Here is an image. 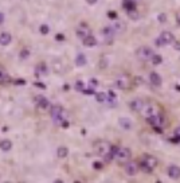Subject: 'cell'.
Returning <instances> with one entry per match:
<instances>
[{
	"label": "cell",
	"mask_w": 180,
	"mask_h": 183,
	"mask_svg": "<svg viewBox=\"0 0 180 183\" xmlns=\"http://www.w3.org/2000/svg\"><path fill=\"white\" fill-rule=\"evenodd\" d=\"M145 120H146V123H148L151 127H152L155 131L159 132V133L163 132V128H164L165 124H167V119H165V116L163 115L161 112L159 113V115L152 116V117H148V119H145Z\"/></svg>",
	"instance_id": "1"
},
{
	"label": "cell",
	"mask_w": 180,
	"mask_h": 183,
	"mask_svg": "<svg viewBox=\"0 0 180 183\" xmlns=\"http://www.w3.org/2000/svg\"><path fill=\"white\" fill-rule=\"evenodd\" d=\"M94 151L102 158H106L109 153H112V144L106 140H98L94 143Z\"/></svg>",
	"instance_id": "2"
},
{
	"label": "cell",
	"mask_w": 180,
	"mask_h": 183,
	"mask_svg": "<svg viewBox=\"0 0 180 183\" xmlns=\"http://www.w3.org/2000/svg\"><path fill=\"white\" fill-rule=\"evenodd\" d=\"M114 159H116L117 163L120 164H125L128 163L129 160H132V152H130L129 148L125 147H118L116 155H114Z\"/></svg>",
	"instance_id": "3"
},
{
	"label": "cell",
	"mask_w": 180,
	"mask_h": 183,
	"mask_svg": "<svg viewBox=\"0 0 180 183\" xmlns=\"http://www.w3.org/2000/svg\"><path fill=\"white\" fill-rule=\"evenodd\" d=\"M153 50L151 47H146V46H142V47H138L136 50V57L142 62H145V61H151V58L153 57Z\"/></svg>",
	"instance_id": "4"
},
{
	"label": "cell",
	"mask_w": 180,
	"mask_h": 183,
	"mask_svg": "<svg viewBox=\"0 0 180 183\" xmlns=\"http://www.w3.org/2000/svg\"><path fill=\"white\" fill-rule=\"evenodd\" d=\"M142 116L145 117V119H148V117H152V116H156L160 113V108H159V105L153 104V103H148L144 105V108H142Z\"/></svg>",
	"instance_id": "5"
},
{
	"label": "cell",
	"mask_w": 180,
	"mask_h": 183,
	"mask_svg": "<svg viewBox=\"0 0 180 183\" xmlns=\"http://www.w3.org/2000/svg\"><path fill=\"white\" fill-rule=\"evenodd\" d=\"M124 170H125V174L129 176H133L136 175L138 172V170H140V164L137 163V162H133V160H129L128 163L124 164Z\"/></svg>",
	"instance_id": "6"
},
{
	"label": "cell",
	"mask_w": 180,
	"mask_h": 183,
	"mask_svg": "<svg viewBox=\"0 0 180 183\" xmlns=\"http://www.w3.org/2000/svg\"><path fill=\"white\" fill-rule=\"evenodd\" d=\"M101 34L106 39V43L110 44L113 42V38H114V35H116V31H114L113 26H106V27H104L101 30Z\"/></svg>",
	"instance_id": "7"
},
{
	"label": "cell",
	"mask_w": 180,
	"mask_h": 183,
	"mask_svg": "<svg viewBox=\"0 0 180 183\" xmlns=\"http://www.w3.org/2000/svg\"><path fill=\"white\" fill-rule=\"evenodd\" d=\"M114 86L117 89H129L130 88V80L126 75H121L114 80Z\"/></svg>",
	"instance_id": "8"
},
{
	"label": "cell",
	"mask_w": 180,
	"mask_h": 183,
	"mask_svg": "<svg viewBox=\"0 0 180 183\" xmlns=\"http://www.w3.org/2000/svg\"><path fill=\"white\" fill-rule=\"evenodd\" d=\"M34 103H35V105H36V107H38L39 109H47V108H50V101H48L46 97L42 96V94L35 96Z\"/></svg>",
	"instance_id": "9"
},
{
	"label": "cell",
	"mask_w": 180,
	"mask_h": 183,
	"mask_svg": "<svg viewBox=\"0 0 180 183\" xmlns=\"http://www.w3.org/2000/svg\"><path fill=\"white\" fill-rule=\"evenodd\" d=\"M141 163H144L145 166H148L149 168H152V170H155V167L157 166V158H155L153 155H144L141 158Z\"/></svg>",
	"instance_id": "10"
},
{
	"label": "cell",
	"mask_w": 180,
	"mask_h": 183,
	"mask_svg": "<svg viewBox=\"0 0 180 183\" xmlns=\"http://www.w3.org/2000/svg\"><path fill=\"white\" fill-rule=\"evenodd\" d=\"M160 38L163 40V43H164V46L165 44H173L176 42V38H175V35L171 31H163L160 34Z\"/></svg>",
	"instance_id": "11"
},
{
	"label": "cell",
	"mask_w": 180,
	"mask_h": 183,
	"mask_svg": "<svg viewBox=\"0 0 180 183\" xmlns=\"http://www.w3.org/2000/svg\"><path fill=\"white\" fill-rule=\"evenodd\" d=\"M144 105H145V103L141 98H134L129 103V107L133 112H141L142 108H144Z\"/></svg>",
	"instance_id": "12"
},
{
	"label": "cell",
	"mask_w": 180,
	"mask_h": 183,
	"mask_svg": "<svg viewBox=\"0 0 180 183\" xmlns=\"http://www.w3.org/2000/svg\"><path fill=\"white\" fill-rule=\"evenodd\" d=\"M167 172H168V176L171 179H179L180 178V167L179 166H175V164H171L168 166V170H167Z\"/></svg>",
	"instance_id": "13"
},
{
	"label": "cell",
	"mask_w": 180,
	"mask_h": 183,
	"mask_svg": "<svg viewBox=\"0 0 180 183\" xmlns=\"http://www.w3.org/2000/svg\"><path fill=\"white\" fill-rule=\"evenodd\" d=\"M118 125L125 129V131H130V129L133 128V121L129 119V117H120L118 119Z\"/></svg>",
	"instance_id": "14"
},
{
	"label": "cell",
	"mask_w": 180,
	"mask_h": 183,
	"mask_svg": "<svg viewBox=\"0 0 180 183\" xmlns=\"http://www.w3.org/2000/svg\"><path fill=\"white\" fill-rule=\"evenodd\" d=\"M75 34H77V38L81 39V40H83L85 38H88V36L90 35V28H88L86 26H81L77 28V31H75Z\"/></svg>",
	"instance_id": "15"
},
{
	"label": "cell",
	"mask_w": 180,
	"mask_h": 183,
	"mask_svg": "<svg viewBox=\"0 0 180 183\" xmlns=\"http://www.w3.org/2000/svg\"><path fill=\"white\" fill-rule=\"evenodd\" d=\"M149 82L153 85V86H161V84H163V78H161V75L159 74V73L156 71H152L149 74Z\"/></svg>",
	"instance_id": "16"
},
{
	"label": "cell",
	"mask_w": 180,
	"mask_h": 183,
	"mask_svg": "<svg viewBox=\"0 0 180 183\" xmlns=\"http://www.w3.org/2000/svg\"><path fill=\"white\" fill-rule=\"evenodd\" d=\"M48 74V67L44 62H40L39 65H36L35 67V75L40 77V75H47Z\"/></svg>",
	"instance_id": "17"
},
{
	"label": "cell",
	"mask_w": 180,
	"mask_h": 183,
	"mask_svg": "<svg viewBox=\"0 0 180 183\" xmlns=\"http://www.w3.org/2000/svg\"><path fill=\"white\" fill-rule=\"evenodd\" d=\"M63 113V108L61 107V105H51L50 107V116H51V119L52 120H55L56 117H59Z\"/></svg>",
	"instance_id": "18"
},
{
	"label": "cell",
	"mask_w": 180,
	"mask_h": 183,
	"mask_svg": "<svg viewBox=\"0 0 180 183\" xmlns=\"http://www.w3.org/2000/svg\"><path fill=\"white\" fill-rule=\"evenodd\" d=\"M11 40H12V36L10 32L3 31L2 35H0V43H2V46H8L11 43Z\"/></svg>",
	"instance_id": "19"
},
{
	"label": "cell",
	"mask_w": 180,
	"mask_h": 183,
	"mask_svg": "<svg viewBox=\"0 0 180 183\" xmlns=\"http://www.w3.org/2000/svg\"><path fill=\"white\" fill-rule=\"evenodd\" d=\"M86 63H88V58H86V55L82 54V53H79V54L75 57V65H77L78 67H82V66H85Z\"/></svg>",
	"instance_id": "20"
},
{
	"label": "cell",
	"mask_w": 180,
	"mask_h": 183,
	"mask_svg": "<svg viewBox=\"0 0 180 183\" xmlns=\"http://www.w3.org/2000/svg\"><path fill=\"white\" fill-rule=\"evenodd\" d=\"M82 43H83L85 47H94V46L97 44V39H96V36L89 35L88 38H85V39L82 40Z\"/></svg>",
	"instance_id": "21"
},
{
	"label": "cell",
	"mask_w": 180,
	"mask_h": 183,
	"mask_svg": "<svg viewBox=\"0 0 180 183\" xmlns=\"http://www.w3.org/2000/svg\"><path fill=\"white\" fill-rule=\"evenodd\" d=\"M122 7H124L125 11L136 10V2L134 0H122Z\"/></svg>",
	"instance_id": "22"
},
{
	"label": "cell",
	"mask_w": 180,
	"mask_h": 183,
	"mask_svg": "<svg viewBox=\"0 0 180 183\" xmlns=\"http://www.w3.org/2000/svg\"><path fill=\"white\" fill-rule=\"evenodd\" d=\"M56 155H58L59 159H65V158H67V155H69L67 147H65V145H61V147H58V149H56Z\"/></svg>",
	"instance_id": "23"
},
{
	"label": "cell",
	"mask_w": 180,
	"mask_h": 183,
	"mask_svg": "<svg viewBox=\"0 0 180 183\" xmlns=\"http://www.w3.org/2000/svg\"><path fill=\"white\" fill-rule=\"evenodd\" d=\"M0 148H2V151H4V152L10 151V149L12 148V141L8 140V139L2 140V143H0Z\"/></svg>",
	"instance_id": "24"
},
{
	"label": "cell",
	"mask_w": 180,
	"mask_h": 183,
	"mask_svg": "<svg viewBox=\"0 0 180 183\" xmlns=\"http://www.w3.org/2000/svg\"><path fill=\"white\" fill-rule=\"evenodd\" d=\"M94 97H96L97 103H102V104H104L105 101H108V93H104V92H97Z\"/></svg>",
	"instance_id": "25"
},
{
	"label": "cell",
	"mask_w": 180,
	"mask_h": 183,
	"mask_svg": "<svg viewBox=\"0 0 180 183\" xmlns=\"http://www.w3.org/2000/svg\"><path fill=\"white\" fill-rule=\"evenodd\" d=\"M0 81H2V84H8V82H11V77L8 75V73L6 71V69H4L2 66V78H0Z\"/></svg>",
	"instance_id": "26"
},
{
	"label": "cell",
	"mask_w": 180,
	"mask_h": 183,
	"mask_svg": "<svg viewBox=\"0 0 180 183\" xmlns=\"http://www.w3.org/2000/svg\"><path fill=\"white\" fill-rule=\"evenodd\" d=\"M28 57H30V50H28V48H22L19 53V58L24 61V59H27Z\"/></svg>",
	"instance_id": "27"
},
{
	"label": "cell",
	"mask_w": 180,
	"mask_h": 183,
	"mask_svg": "<svg viewBox=\"0 0 180 183\" xmlns=\"http://www.w3.org/2000/svg\"><path fill=\"white\" fill-rule=\"evenodd\" d=\"M151 62L153 65H160L163 62V57L160 54H153V57L151 58Z\"/></svg>",
	"instance_id": "28"
},
{
	"label": "cell",
	"mask_w": 180,
	"mask_h": 183,
	"mask_svg": "<svg viewBox=\"0 0 180 183\" xmlns=\"http://www.w3.org/2000/svg\"><path fill=\"white\" fill-rule=\"evenodd\" d=\"M74 89L77 92H82L83 89H85V82L83 81H81V80H78V81H75V85H74Z\"/></svg>",
	"instance_id": "29"
},
{
	"label": "cell",
	"mask_w": 180,
	"mask_h": 183,
	"mask_svg": "<svg viewBox=\"0 0 180 183\" xmlns=\"http://www.w3.org/2000/svg\"><path fill=\"white\" fill-rule=\"evenodd\" d=\"M126 15H128V18H130L132 20L138 19V12H137V10H130V11H126Z\"/></svg>",
	"instance_id": "30"
},
{
	"label": "cell",
	"mask_w": 180,
	"mask_h": 183,
	"mask_svg": "<svg viewBox=\"0 0 180 183\" xmlns=\"http://www.w3.org/2000/svg\"><path fill=\"white\" fill-rule=\"evenodd\" d=\"M39 32L42 35H47L48 32H50V27H48L47 24H40L39 26Z\"/></svg>",
	"instance_id": "31"
},
{
	"label": "cell",
	"mask_w": 180,
	"mask_h": 183,
	"mask_svg": "<svg viewBox=\"0 0 180 183\" xmlns=\"http://www.w3.org/2000/svg\"><path fill=\"white\" fill-rule=\"evenodd\" d=\"M113 28H114V31H116V34H117V32H121L125 27H124V24H122L121 22H116L113 24Z\"/></svg>",
	"instance_id": "32"
},
{
	"label": "cell",
	"mask_w": 180,
	"mask_h": 183,
	"mask_svg": "<svg viewBox=\"0 0 180 183\" xmlns=\"http://www.w3.org/2000/svg\"><path fill=\"white\" fill-rule=\"evenodd\" d=\"M108 101L110 104H116V93H114L113 90H109L108 92Z\"/></svg>",
	"instance_id": "33"
},
{
	"label": "cell",
	"mask_w": 180,
	"mask_h": 183,
	"mask_svg": "<svg viewBox=\"0 0 180 183\" xmlns=\"http://www.w3.org/2000/svg\"><path fill=\"white\" fill-rule=\"evenodd\" d=\"M81 93H82V94H86V96H96V90H94V88H92V86H90L89 89H83V90L82 92H81Z\"/></svg>",
	"instance_id": "34"
},
{
	"label": "cell",
	"mask_w": 180,
	"mask_h": 183,
	"mask_svg": "<svg viewBox=\"0 0 180 183\" xmlns=\"http://www.w3.org/2000/svg\"><path fill=\"white\" fill-rule=\"evenodd\" d=\"M93 168L100 171V170L104 168V163H102V162H93Z\"/></svg>",
	"instance_id": "35"
},
{
	"label": "cell",
	"mask_w": 180,
	"mask_h": 183,
	"mask_svg": "<svg viewBox=\"0 0 180 183\" xmlns=\"http://www.w3.org/2000/svg\"><path fill=\"white\" fill-rule=\"evenodd\" d=\"M34 86H35V88L42 89V90H46V89H47L46 85H44L43 82H40V81H35V82H34Z\"/></svg>",
	"instance_id": "36"
},
{
	"label": "cell",
	"mask_w": 180,
	"mask_h": 183,
	"mask_svg": "<svg viewBox=\"0 0 180 183\" xmlns=\"http://www.w3.org/2000/svg\"><path fill=\"white\" fill-rule=\"evenodd\" d=\"M14 84L16 85V86H18V85H19V86H24V85L27 84V81H26V80H23V78H18V80H15V81H14Z\"/></svg>",
	"instance_id": "37"
},
{
	"label": "cell",
	"mask_w": 180,
	"mask_h": 183,
	"mask_svg": "<svg viewBox=\"0 0 180 183\" xmlns=\"http://www.w3.org/2000/svg\"><path fill=\"white\" fill-rule=\"evenodd\" d=\"M117 12L116 11H109L108 12V18L109 19H112V20H117Z\"/></svg>",
	"instance_id": "38"
},
{
	"label": "cell",
	"mask_w": 180,
	"mask_h": 183,
	"mask_svg": "<svg viewBox=\"0 0 180 183\" xmlns=\"http://www.w3.org/2000/svg\"><path fill=\"white\" fill-rule=\"evenodd\" d=\"M157 20H159L160 23H165V22H167V15H165V14H159V15H157Z\"/></svg>",
	"instance_id": "39"
},
{
	"label": "cell",
	"mask_w": 180,
	"mask_h": 183,
	"mask_svg": "<svg viewBox=\"0 0 180 183\" xmlns=\"http://www.w3.org/2000/svg\"><path fill=\"white\" fill-rule=\"evenodd\" d=\"M89 85L92 88H97L98 85H100V82H98V81L96 80V78H90V81H89Z\"/></svg>",
	"instance_id": "40"
},
{
	"label": "cell",
	"mask_w": 180,
	"mask_h": 183,
	"mask_svg": "<svg viewBox=\"0 0 180 183\" xmlns=\"http://www.w3.org/2000/svg\"><path fill=\"white\" fill-rule=\"evenodd\" d=\"M169 141L171 143H173V144H179L180 143V136L173 135V137H169Z\"/></svg>",
	"instance_id": "41"
},
{
	"label": "cell",
	"mask_w": 180,
	"mask_h": 183,
	"mask_svg": "<svg viewBox=\"0 0 180 183\" xmlns=\"http://www.w3.org/2000/svg\"><path fill=\"white\" fill-rule=\"evenodd\" d=\"M65 39H66V36H65L63 34H56L55 35V40H56V42H63Z\"/></svg>",
	"instance_id": "42"
},
{
	"label": "cell",
	"mask_w": 180,
	"mask_h": 183,
	"mask_svg": "<svg viewBox=\"0 0 180 183\" xmlns=\"http://www.w3.org/2000/svg\"><path fill=\"white\" fill-rule=\"evenodd\" d=\"M155 44H156L157 47H161V46H164V43H163V40H161V38L159 36V38H156V40H155Z\"/></svg>",
	"instance_id": "43"
},
{
	"label": "cell",
	"mask_w": 180,
	"mask_h": 183,
	"mask_svg": "<svg viewBox=\"0 0 180 183\" xmlns=\"http://www.w3.org/2000/svg\"><path fill=\"white\" fill-rule=\"evenodd\" d=\"M61 127H62L63 129H67L69 127H70V123H69V121H67V120H63V121H62V123H61Z\"/></svg>",
	"instance_id": "44"
},
{
	"label": "cell",
	"mask_w": 180,
	"mask_h": 183,
	"mask_svg": "<svg viewBox=\"0 0 180 183\" xmlns=\"http://www.w3.org/2000/svg\"><path fill=\"white\" fill-rule=\"evenodd\" d=\"M176 23L180 26V8H179V11L176 12Z\"/></svg>",
	"instance_id": "45"
},
{
	"label": "cell",
	"mask_w": 180,
	"mask_h": 183,
	"mask_svg": "<svg viewBox=\"0 0 180 183\" xmlns=\"http://www.w3.org/2000/svg\"><path fill=\"white\" fill-rule=\"evenodd\" d=\"M173 133H175V135H176V136H180V127H176V128H175Z\"/></svg>",
	"instance_id": "46"
},
{
	"label": "cell",
	"mask_w": 180,
	"mask_h": 183,
	"mask_svg": "<svg viewBox=\"0 0 180 183\" xmlns=\"http://www.w3.org/2000/svg\"><path fill=\"white\" fill-rule=\"evenodd\" d=\"M173 47H175V50H178V51H179V50H180V42H179V43H178V42H175V43H173Z\"/></svg>",
	"instance_id": "47"
},
{
	"label": "cell",
	"mask_w": 180,
	"mask_h": 183,
	"mask_svg": "<svg viewBox=\"0 0 180 183\" xmlns=\"http://www.w3.org/2000/svg\"><path fill=\"white\" fill-rule=\"evenodd\" d=\"M98 2V0H86V3L90 4V6H93V4H96Z\"/></svg>",
	"instance_id": "48"
},
{
	"label": "cell",
	"mask_w": 180,
	"mask_h": 183,
	"mask_svg": "<svg viewBox=\"0 0 180 183\" xmlns=\"http://www.w3.org/2000/svg\"><path fill=\"white\" fill-rule=\"evenodd\" d=\"M0 22H2V24L4 23V14H3V12L0 14Z\"/></svg>",
	"instance_id": "49"
},
{
	"label": "cell",
	"mask_w": 180,
	"mask_h": 183,
	"mask_svg": "<svg viewBox=\"0 0 180 183\" xmlns=\"http://www.w3.org/2000/svg\"><path fill=\"white\" fill-rule=\"evenodd\" d=\"M2 131H3V132H7V131H8V127H3Z\"/></svg>",
	"instance_id": "50"
},
{
	"label": "cell",
	"mask_w": 180,
	"mask_h": 183,
	"mask_svg": "<svg viewBox=\"0 0 180 183\" xmlns=\"http://www.w3.org/2000/svg\"><path fill=\"white\" fill-rule=\"evenodd\" d=\"M175 89H176L178 92H180V85H176V86H175Z\"/></svg>",
	"instance_id": "51"
}]
</instances>
